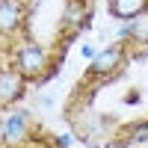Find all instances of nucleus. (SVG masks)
I'll return each mask as SVG.
<instances>
[{
  "label": "nucleus",
  "mask_w": 148,
  "mask_h": 148,
  "mask_svg": "<svg viewBox=\"0 0 148 148\" xmlns=\"http://www.w3.org/2000/svg\"><path fill=\"white\" fill-rule=\"evenodd\" d=\"M12 65L27 77V83H47L59 68L53 53L36 39H18L12 45Z\"/></svg>",
  "instance_id": "1"
},
{
  "label": "nucleus",
  "mask_w": 148,
  "mask_h": 148,
  "mask_svg": "<svg viewBox=\"0 0 148 148\" xmlns=\"http://www.w3.org/2000/svg\"><path fill=\"white\" fill-rule=\"evenodd\" d=\"M33 139V116L27 107H9V113L0 121V142L3 148H21Z\"/></svg>",
  "instance_id": "2"
},
{
  "label": "nucleus",
  "mask_w": 148,
  "mask_h": 148,
  "mask_svg": "<svg viewBox=\"0 0 148 148\" xmlns=\"http://www.w3.org/2000/svg\"><path fill=\"white\" fill-rule=\"evenodd\" d=\"M127 45H121V42H110L104 45L101 51L95 53V59L89 62V71H86V77H92V80H107V77H116V74L125 68L127 62Z\"/></svg>",
  "instance_id": "3"
},
{
  "label": "nucleus",
  "mask_w": 148,
  "mask_h": 148,
  "mask_svg": "<svg viewBox=\"0 0 148 148\" xmlns=\"http://www.w3.org/2000/svg\"><path fill=\"white\" fill-rule=\"evenodd\" d=\"M30 15L27 0H0V39H15Z\"/></svg>",
  "instance_id": "4"
},
{
  "label": "nucleus",
  "mask_w": 148,
  "mask_h": 148,
  "mask_svg": "<svg viewBox=\"0 0 148 148\" xmlns=\"http://www.w3.org/2000/svg\"><path fill=\"white\" fill-rule=\"evenodd\" d=\"M24 92H27V77L15 68V65H0V110L15 107Z\"/></svg>",
  "instance_id": "5"
},
{
  "label": "nucleus",
  "mask_w": 148,
  "mask_h": 148,
  "mask_svg": "<svg viewBox=\"0 0 148 148\" xmlns=\"http://www.w3.org/2000/svg\"><path fill=\"white\" fill-rule=\"evenodd\" d=\"M62 27L68 33H83L92 27V6L89 0H68L62 12Z\"/></svg>",
  "instance_id": "6"
},
{
  "label": "nucleus",
  "mask_w": 148,
  "mask_h": 148,
  "mask_svg": "<svg viewBox=\"0 0 148 148\" xmlns=\"http://www.w3.org/2000/svg\"><path fill=\"white\" fill-rule=\"evenodd\" d=\"M107 12L119 24L121 21H136V18L148 15V0H107Z\"/></svg>",
  "instance_id": "7"
},
{
  "label": "nucleus",
  "mask_w": 148,
  "mask_h": 148,
  "mask_svg": "<svg viewBox=\"0 0 148 148\" xmlns=\"http://www.w3.org/2000/svg\"><path fill=\"white\" fill-rule=\"evenodd\" d=\"M121 142H125V145H148V119L127 125L125 139H121Z\"/></svg>",
  "instance_id": "8"
},
{
  "label": "nucleus",
  "mask_w": 148,
  "mask_h": 148,
  "mask_svg": "<svg viewBox=\"0 0 148 148\" xmlns=\"http://www.w3.org/2000/svg\"><path fill=\"white\" fill-rule=\"evenodd\" d=\"M127 47H142V51H148V15L133 21V39H130Z\"/></svg>",
  "instance_id": "9"
},
{
  "label": "nucleus",
  "mask_w": 148,
  "mask_h": 148,
  "mask_svg": "<svg viewBox=\"0 0 148 148\" xmlns=\"http://www.w3.org/2000/svg\"><path fill=\"white\" fill-rule=\"evenodd\" d=\"M53 142H56V148H71L74 142H77V133H74V130H65V133H56V136H53Z\"/></svg>",
  "instance_id": "10"
},
{
  "label": "nucleus",
  "mask_w": 148,
  "mask_h": 148,
  "mask_svg": "<svg viewBox=\"0 0 148 148\" xmlns=\"http://www.w3.org/2000/svg\"><path fill=\"white\" fill-rule=\"evenodd\" d=\"M98 51H101V47H95L92 42H83V45H80V56L86 59V62H92V59H95V53H98Z\"/></svg>",
  "instance_id": "11"
},
{
  "label": "nucleus",
  "mask_w": 148,
  "mask_h": 148,
  "mask_svg": "<svg viewBox=\"0 0 148 148\" xmlns=\"http://www.w3.org/2000/svg\"><path fill=\"white\" fill-rule=\"evenodd\" d=\"M53 104H56V95L53 92H42L39 95V107L42 110H53Z\"/></svg>",
  "instance_id": "12"
},
{
  "label": "nucleus",
  "mask_w": 148,
  "mask_h": 148,
  "mask_svg": "<svg viewBox=\"0 0 148 148\" xmlns=\"http://www.w3.org/2000/svg\"><path fill=\"white\" fill-rule=\"evenodd\" d=\"M27 148H56V142H45V139H36V142H30Z\"/></svg>",
  "instance_id": "13"
}]
</instances>
